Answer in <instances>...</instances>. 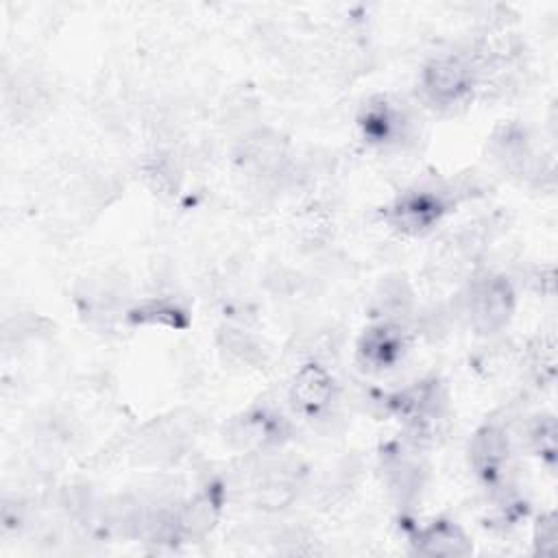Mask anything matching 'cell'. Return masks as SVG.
Masks as SVG:
<instances>
[{
    "instance_id": "13",
    "label": "cell",
    "mask_w": 558,
    "mask_h": 558,
    "mask_svg": "<svg viewBox=\"0 0 558 558\" xmlns=\"http://www.w3.org/2000/svg\"><path fill=\"white\" fill-rule=\"evenodd\" d=\"M375 312L388 323H399L414 307V290L405 277H386L379 281L373 296Z\"/></svg>"
},
{
    "instance_id": "9",
    "label": "cell",
    "mask_w": 558,
    "mask_h": 558,
    "mask_svg": "<svg viewBox=\"0 0 558 558\" xmlns=\"http://www.w3.org/2000/svg\"><path fill=\"white\" fill-rule=\"evenodd\" d=\"M288 432V425L283 421L281 414H272L266 410L259 412H251L244 414L240 418H235L229 425V440L235 447H244V449H253V447H272L279 445Z\"/></svg>"
},
{
    "instance_id": "14",
    "label": "cell",
    "mask_w": 558,
    "mask_h": 558,
    "mask_svg": "<svg viewBox=\"0 0 558 558\" xmlns=\"http://www.w3.org/2000/svg\"><path fill=\"white\" fill-rule=\"evenodd\" d=\"M490 150L495 159L510 172H525L532 161V150L525 133L519 126H504L493 135Z\"/></svg>"
},
{
    "instance_id": "6",
    "label": "cell",
    "mask_w": 558,
    "mask_h": 558,
    "mask_svg": "<svg viewBox=\"0 0 558 558\" xmlns=\"http://www.w3.org/2000/svg\"><path fill=\"white\" fill-rule=\"evenodd\" d=\"M405 349L408 340L401 325L384 320L362 333L357 357L371 371H388L401 362Z\"/></svg>"
},
{
    "instance_id": "7",
    "label": "cell",
    "mask_w": 558,
    "mask_h": 558,
    "mask_svg": "<svg viewBox=\"0 0 558 558\" xmlns=\"http://www.w3.org/2000/svg\"><path fill=\"white\" fill-rule=\"evenodd\" d=\"M508 453H510L508 434L497 425L480 427L473 434L469 445L471 466L486 482H497L501 477V471L508 462Z\"/></svg>"
},
{
    "instance_id": "2",
    "label": "cell",
    "mask_w": 558,
    "mask_h": 558,
    "mask_svg": "<svg viewBox=\"0 0 558 558\" xmlns=\"http://www.w3.org/2000/svg\"><path fill=\"white\" fill-rule=\"evenodd\" d=\"M475 68L462 54H442L432 59L423 68V92L425 96L438 105L449 107L466 98L475 85Z\"/></svg>"
},
{
    "instance_id": "5",
    "label": "cell",
    "mask_w": 558,
    "mask_h": 558,
    "mask_svg": "<svg viewBox=\"0 0 558 558\" xmlns=\"http://www.w3.org/2000/svg\"><path fill=\"white\" fill-rule=\"evenodd\" d=\"M333 392L336 381L331 373L316 362H307L294 373L288 397L299 414L316 418L329 408V403L333 401Z\"/></svg>"
},
{
    "instance_id": "19",
    "label": "cell",
    "mask_w": 558,
    "mask_h": 558,
    "mask_svg": "<svg viewBox=\"0 0 558 558\" xmlns=\"http://www.w3.org/2000/svg\"><path fill=\"white\" fill-rule=\"evenodd\" d=\"M534 545H536V551H541V554L554 551V547H556V517L554 514H545L538 519L536 532H534Z\"/></svg>"
},
{
    "instance_id": "4",
    "label": "cell",
    "mask_w": 558,
    "mask_h": 558,
    "mask_svg": "<svg viewBox=\"0 0 558 558\" xmlns=\"http://www.w3.org/2000/svg\"><path fill=\"white\" fill-rule=\"evenodd\" d=\"M449 201L442 192L434 190H412L401 194L390 207L386 220L410 235H421L434 229L447 214Z\"/></svg>"
},
{
    "instance_id": "18",
    "label": "cell",
    "mask_w": 558,
    "mask_h": 558,
    "mask_svg": "<svg viewBox=\"0 0 558 558\" xmlns=\"http://www.w3.org/2000/svg\"><path fill=\"white\" fill-rule=\"evenodd\" d=\"M530 440L538 453H547L554 458V447H556V423L551 416L538 418L532 429H530Z\"/></svg>"
},
{
    "instance_id": "8",
    "label": "cell",
    "mask_w": 558,
    "mask_h": 558,
    "mask_svg": "<svg viewBox=\"0 0 558 558\" xmlns=\"http://www.w3.org/2000/svg\"><path fill=\"white\" fill-rule=\"evenodd\" d=\"M381 469L390 495L399 501H412L421 493L425 482V466L412 451H405L403 447L388 449L384 453Z\"/></svg>"
},
{
    "instance_id": "11",
    "label": "cell",
    "mask_w": 558,
    "mask_h": 558,
    "mask_svg": "<svg viewBox=\"0 0 558 558\" xmlns=\"http://www.w3.org/2000/svg\"><path fill=\"white\" fill-rule=\"evenodd\" d=\"M360 124H362L364 137H368L371 142L392 144V142H401V137L405 135L408 120L401 109H397L388 100L379 98V100L366 105Z\"/></svg>"
},
{
    "instance_id": "1",
    "label": "cell",
    "mask_w": 558,
    "mask_h": 558,
    "mask_svg": "<svg viewBox=\"0 0 558 558\" xmlns=\"http://www.w3.org/2000/svg\"><path fill=\"white\" fill-rule=\"evenodd\" d=\"M462 312L477 333L490 336L501 331L514 312V294L510 283L504 277L475 279L464 294Z\"/></svg>"
},
{
    "instance_id": "15",
    "label": "cell",
    "mask_w": 558,
    "mask_h": 558,
    "mask_svg": "<svg viewBox=\"0 0 558 558\" xmlns=\"http://www.w3.org/2000/svg\"><path fill=\"white\" fill-rule=\"evenodd\" d=\"M220 353L238 366H257L264 360L262 342L246 329L227 325L218 331Z\"/></svg>"
},
{
    "instance_id": "10",
    "label": "cell",
    "mask_w": 558,
    "mask_h": 558,
    "mask_svg": "<svg viewBox=\"0 0 558 558\" xmlns=\"http://www.w3.org/2000/svg\"><path fill=\"white\" fill-rule=\"evenodd\" d=\"M414 551L421 556H447L458 558L471 554L473 545L469 536L449 521H436L429 527L421 530L414 541Z\"/></svg>"
},
{
    "instance_id": "16",
    "label": "cell",
    "mask_w": 558,
    "mask_h": 558,
    "mask_svg": "<svg viewBox=\"0 0 558 558\" xmlns=\"http://www.w3.org/2000/svg\"><path fill=\"white\" fill-rule=\"evenodd\" d=\"M129 318L137 325H168L181 327L185 325V312L166 299H153L129 312Z\"/></svg>"
},
{
    "instance_id": "17",
    "label": "cell",
    "mask_w": 558,
    "mask_h": 558,
    "mask_svg": "<svg viewBox=\"0 0 558 558\" xmlns=\"http://www.w3.org/2000/svg\"><path fill=\"white\" fill-rule=\"evenodd\" d=\"M144 172L155 194H174L181 185V168L172 159V155H155Z\"/></svg>"
},
{
    "instance_id": "12",
    "label": "cell",
    "mask_w": 558,
    "mask_h": 558,
    "mask_svg": "<svg viewBox=\"0 0 558 558\" xmlns=\"http://www.w3.org/2000/svg\"><path fill=\"white\" fill-rule=\"evenodd\" d=\"M218 499L211 493H201L177 510L179 536L185 541L205 538L218 521Z\"/></svg>"
},
{
    "instance_id": "3",
    "label": "cell",
    "mask_w": 558,
    "mask_h": 558,
    "mask_svg": "<svg viewBox=\"0 0 558 558\" xmlns=\"http://www.w3.org/2000/svg\"><path fill=\"white\" fill-rule=\"evenodd\" d=\"M238 161L257 181H279L288 174L286 142L270 129L248 131L238 146Z\"/></svg>"
}]
</instances>
